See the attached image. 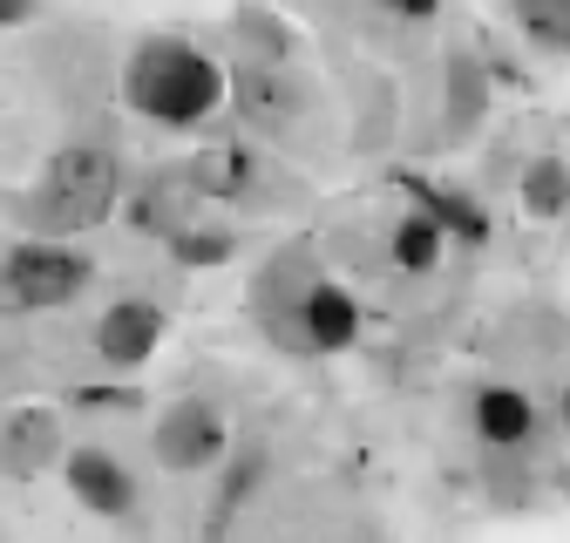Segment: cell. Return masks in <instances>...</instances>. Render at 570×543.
<instances>
[{
  "instance_id": "obj_4",
  "label": "cell",
  "mask_w": 570,
  "mask_h": 543,
  "mask_svg": "<svg viewBox=\"0 0 570 543\" xmlns=\"http://www.w3.org/2000/svg\"><path fill=\"white\" fill-rule=\"evenodd\" d=\"M150 455L170 468V475H204V468H218L232 455V422H225V407L218 401H204V394H184L170 401L157 428H150Z\"/></svg>"
},
{
  "instance_id": "obj_22",
  "label": "cell",
  "mask_w": 570,
  "mask_h": 543,
  "mask_svg": "<svg viewBox=\"0 0 570 543\" xmlns=\"http://www.w3.org/2000/svg\"><path fill=\"white\" fill-rule=\"evenodd\" d=\"M557 415H563V428H570V381H563V401H557Z\"/></svg>"
},
{
  "instance_id": "obj_11",
  "label": "cell",
  "mask_w": 570,
  "mask_h": 543,
  "mask_svg": "<svg viewBox=\"0 0 570 543\" xmlns=\"http://www.w3.org/2000/svg\"><path fill=\"white\" fill-rule=\"evenodd\" d=\"M299 339L313 354H346L353 339H361V299H353L346 286H333V279H320L299 299Z\"/></svg>"
},
{
  "instance_id": "obj_13",
  "label": "cell",
  "mask_w": 570,
  "mask_h": 543,
  "mask_svg": "<svg viewBox=\"0 0 570 543\" xmlns=\"http://www.w3.org/2000/svg\"><path fill=\"white\" fill-rule=\"evenodd\" d=\"M442 225L435 218H421V211H407V218H394V238H387V258H394V272H407V279H428V272H442Z\"/></svg>"
},
{
  "instance_id": "obj_21",
  "label": "cell",
  "mask_w": 570,
  "mask_h": 543,
  "mask_svg": "<svg viewBox=\"0 0 570 543\" xmlns=\"http://www.w3.org/2000/svg\"><path fill=\"white\" fill-rule=\"evenodd\" d=\"M41 21V0H0V28H35Z\"/></svg>"
},
{
  "instance_id": "obj_1",
  "label": "cell",
  "mask_w": 570,
  "mask_h": 543,
  "mask_svg": "<svg viewBox=\"0 0 570 543\" xmlns=\"http://www.w3.org/2000/svg\"><path fill=\"white\" fill-rule=\"evenodd\" d=\"M122 109L157 129H204L225 109V68L190 34H142L122 61Z\"/></svg>"
},
{
  "instance_id": "obj_16",
  "label": "cell",
  "mask_w": 570,
  "mask_h": 543,
  "mask_svg": "<svg viewBox=\"0 0 570 543\" xmlns=\"http://www.w3.org/2000/svg\"><path fill=\"white\" fill-rule=\"evenodd\" d=\"M177 190H184V184H142V190L122 204V225H129L136 238H170V231L184 225V204H177Z\"/></svg>"
},
{
  "instance_id": "obj_5",
  "label": "cell",
  "mask_w": 570,
  "mask_h": 543,
  "mask_svg": "<svg viewBox=\"0 0 570 543\" xmlns=\"http://www.w3.org/2000/svg\"><path fill=\"white\" fill-rule=\"evenodd\" d=\"M61 483H68V496H76L89 516H102V523H129L136 503H142L129 462L116 448H102V442H76V448H68L61 455Z\"/></svg>"
},
{
  "instance_id": "obj_14",
  "label": "cell",
  "mask_w": 570,
  "mask_h": 543,
  "mask_svg": "<svg viewBox=\"0 0 570 543\" xmlns=\"http://www.w3.org/2000/svg\"><path fill=\"white\" fill-rule=\"evenodd\" d=\"M523 211L537 225H550V218L570 211V164L563 157H530L523 164Z\"/></svg>"
},
{
  "instance_id": "obj_8",
  "label": "cell",
  "mask_w": 570,
  "mask_h": 543,
  "mask_svg": "<svg viewBox=\"0 0 570 543\" xmlns=\"http://www.w3.org/2000/svg\"><path fill=\"white\" fill-rule=\"evenodd\" d=\"M68 455V428L55 407H14L8 422H0V475H14V483H35V475H48L55 462Z\"/></svg>"
},
{
  "instance_id": "obj_20",
  "label": "cell",
  "mask_w": 570,
  "mask_h": 543,
  "mask_svg": "<svg viewBox=\"0 0 570 543\" xmlns=\"http://www.w3.org/2000/svg\"><path fill=\"white\" fill-rule=\"evenodd\" d=\"M381 14H394V21H435L442 14V0H374Z\"/></svg>"
},
{
  "instance_id": "obj_2",
  "label": "cell",
  "mask_w": 570,
  "mask_h": 543,
  "mask_svg": "<svg viewBox=\"0 0 570 543\" xmlns=\"http://www.w3.org/2000/svg\"><path fill=\"white\" fill-rule=\"evenodd\" d=\"M122 204V157L109 144H68L41 164L35 190L21 197L28 238H82L116 218Z\"/></svg>"
},
{
  "instance_id": "obj_12",
  "label": "cell",
  "mask_w": 570,
  "mask_h": 543,
  "mask_svg": "<svg viewBox=\"0 0 570 543\" xmlns=\"http://www.w3.org/2000/svg\"><path fill=\"white\" fill-rule=\"evenodd\" d=\"M177 184H184L190 197L238 204V197H252V184H258V157H252L245 144H210V150H197V157L184 164Z\"/></svg>"
},
{
  "instance_id": "obj_6",
  "label": "cell",
  "mask_w": 570,
  "mask_h": 543,
  "mask_svg": "<svg viewBox=\"0 0 570 543\" xmlns=\"http://www.w3.org/2000/svg\"><path fill=\"white\" fill-rule=\"evenodd\" d=\"M225 96H232V109L252 122V129H265V136H278V129H293V116L306 109V89H299V76H293V61H238L232 76H225Z\"/></svg>"
},
{
  "instance_id": "obj_10",
  "label": "cell",
  "mask_w": 570,
  "mask_h": 543,
  "mask_svg": "<svg viewBox=\"0 0 570 543\" xmlns=\"http://www.w3.org/2000/svg\"><path fill=\"white\" fill-rule=\"evenodd\" d=\"M469 422H475V442L482 448H530V435H537V401L523 387H510V381H489V387H475Z\"/></svg>"
},
{
  "instance_id": "obj_7",
  "label": "cell",
  "mask_w": 570,
  "mask_h": 543,
  "mask_svg": "<svg viewBox=\"0 0 570 543\" xmlns=\"http://www.w3.org/2000/svg\"><path fill=\"white\" fill-rule=\"evenodd\" d=\"M164 326H170V313H164L157 299H116V306L96 319L89 347H96V361H102V367L136 374L142 361H150V354L164 347Z\"/></svg>"
},
{
  "instance_id": "obj_9",
  "label": "cell",
  "mask_w": 570,
  "mask_h": 543,
  "mask_svg": "<svg viewBox=\"0 0 570 543\" xmlns=\"http://www.w3.org/2000/svg\"><path fill=\"white\" fill-rule=\"evenodd\" d=\"M394 184L407 190V204L421 218H435L442 225V238H462V245H489V211L469 197V190H455V184H435V177H414V170H394Z\"/></svg>"
},
{
  "instance_id": "obj_18",
  "label": "cell",
  "mask_w": 570,
  "mask_h": 543,
  "mask_svg": "<svg viewBox=\"0 0 570 543\" xmlns=\"http://www.w3.org/2000/svg\"><path fill=\"white\" fill-rule=\"evenodd\" d=\"M449 102H455V129H475V122H482V68H475V55H462V48H455V61H449Z\"/></svg>"
},
{
  "instance_id": "obj_19",
  "label": "cell",
  "mask_w": 570,
  "mask_h": 543,
  "mask_svg": "<svg viewBox=\"0 0 570 543\" xmlns=\"http://www.w3.org/2000/svg\"><path fill=\"white\" fill-rule=\"evenodd\" d=\"M238 34H245V41H258V48H252V61H293V34H285L265 8H245V14H238Z\"/></svg>"
},
{
  "instance_id": "obj_17",
  "label": "cell",
  "mask_w": 570,
  "mask_h": 543,
  "mask_svg": "<svg viewBox=\"0 0 570 543\" xmlns=\"http://www.w3.org/2000/svg\"><path fill=\"white\" fill-rule=\"evenodd\" d=\"M510 14H517L523 41H537L550 55H570V0H510Z\"/></svg>"
},
{
  "instance_id": "obj_15",
  "label": "cell",
  "mask_w": 570,
  "mask_h": 543,
  "mask_svg": "<svg viewBox=\"0 0 570 543\" xmlns=\"http://www.w3.org/2000/svg\"><path fill=\"white\" fill-rule=\"evenodd\" d=\"M164 251H170L184 272H218V265L238 258V238H232V231H210V225H197V218H184V225L164 238Z\"/></svg>"
},
{
  "instance_id": "obj_3",
  "label": "cell",
  "mask_w": 570,
  "mask_h": 543,
  "mask_svg": "<svg viewBox=\"0 0 570 543\" xmlns=\"http://www.w3.org/2000/svg\"><path fill=\"white\" fill-rule=\"evenodd\" d=\"M96 286V258L68 238H21L0 251V319L28 313H61Z\"/></svg>"
}]
</instances>
